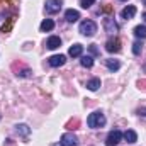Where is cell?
<instances>
[{
  "label": "cell",
  "instance_id": "6da1fadb",
  "mask_svg": "<svg viewBox=\"0 0 146 146\" xmlns=\"http://www.w3.org/2000/svg\"><path fill=\"white\" fill-rule=\"evenodd\" d=\"M87 124H88V127H94V129L102 127L106 124V115L102 112H94L87 117Z\"/></svg>",
  "mask_w": 146,
  "mask_h": 146
},
{
  "label": "cell",
  "instance_id": "7a4b0ae2",
  "mask_svg": "<svg viewBox=\"0 0 146 146\" xmlns=\"http://www.w3.org/2000/svg\"><path fill=\"white\" fill-rule=\"evenodd\" d=\"M80 33L88 37L94 36L97 33V24L94 21H83V22H80Z\"/></svg>",
  "mask_w": 146,
  "mask_h": 146
},
{
  "label": "cell",
  "instance_id": "3957f363",
  "mask_svg": "<svg viewBox=\"0 0 146 146\" xmlns=\"http://www.w3.org/2000/svg\"><path fill=\"white\" fill-rule=\"evenodd\" d=\"M44 7H46V12H48V14H56V12L61 10L63 2H61V0H46Z\"/></svg>",
  "mask_w": 146,
  "mask_h": 146
},
{
  "label": "cell",
  "instance_id": "277c9868",
  "mask_svg": "<svg viewBox=\"0 0 146 146\" xmlns=\"http://www.w3.org/2000/svg\"><path fill=\"white\" fill-rule=\"evenodd\" d=\"M121 139H122V133L121 131H110L109 134H107V139H106V145L107 146H115L121 143Z\"/></svg>",
  "mask_w": 146,
  "mask_h": 146
},
{
  "label": "cell",
  "instance_id": "5b68a950",
  "mask_svg": "<svg viewBox=\"0 0 146 146\" xmlns=\"http://www.w3.org/2000/svg\"><path fill=\"white\" fill-rule=\"evenodd\" d=\"M48 63H49L51 66H54V68L63 66V65L66 63V56H65V54H54V56L48 58Z\"/></svg>",
  "mask_w": 146,
  "mask_h": 146
},
{
  "label": "cell",
  "instance_id": "8992f818",
  "mask_svg": "<svg viewBox=\"0 0 146 146\" xmlns=\"http://www.w3.org/2000/svg\"><path fill=\"white\" fill-rule=\"evenodd\" d=\"M61 145L63 146H78V139H76V136L72 134V133H65L61 136Z\"/></svg>",
  "mask_w": 146,
  "mask_h": 146
},
{
  "label": "cell",
  "instance_id": "52a82bcc",
  "mask_svg": "<svg viewBox=\"0 0 146 146\" xmlns=\"http://www.w3.org/2000/svg\"><path fill=\"white\" fill-rule=\"evenodd\" d=\"M106 49H107L109 53H119V51H121V41H119L117 37L109 39V41L106 42Z\"/></svg>",
  "mask_w": 146,
  "mask_h": 146
},
{
  "label": "cell",
  "instance_id": "ba28073f",
  "mask_svg": "<svg viewBox=\"0 0 146 146\" xmlns=\"http://www.w3.org/2000/svg\"><path fill=\"white\" fill-rule=\"evenodd\" d=\"M134 15H136V7H134V5H127L126 9H122V10H121V17H122V19H126V21L133 19Z\"/></svg>",
  "mask_w": 146,
  "mask_h": 146
},
{
  "label": "cell",
  "instance_id": "9c48e42d",
  "mask_svg": "<svg viewBox=\"0 0 146 146\" xmlns=\"http://www.w3.org/2000/svg\"><path fill=\"white\" fill-rule=\"evenodd\" d=\"M104 27H106V33H109V34H114V33H117L119 31V26L114 22V19H106L104 21Z\"/></svg>",
  "mask_w": 146,
  "mask_h": 146
},
{
  "label": "cell",
  "instance_id": "30bf717a",
  "mask_svg": "<svg viewBox=\"0 0 146 146\" xmlns=\"http://www.w3.org/2000/svg\"><path fill=\"white\" fill-rule=\"evenodd\" d=\"M60 46H61V39L58 36L48 37V41H46V48H48V49H56V48H60Z\"/></svg>",
  "mask_w": 146,
  "mask_h": 146
},
{
  "label": "cell",
  "instance_id": "8fae6325",
  "mask_svg": "<svg viewBox=\"0 0 146 146\" xmlns=\"http://www.w3.org/2000/svg\"><path fill=\"white\" fill-rule=\"evenodd\" d=\"M65 19H66L68 22H76V21L80 19V12H78V10H73V9H68V10L65 12Z\"/></svg>",
  "mask_w": 146,
  "mask_h": 146
},
{
  "label": "cell",
  "instance_id": "7c38bea8",
  "mask_svg": "<svg viewBox=\"0 0 146 146\" xmlns=\"http://www.w3.org/2000/svg\"><path fill=\"white\" fill-rule=\"evenodd\" d=\"M39 29H41V33H49V31H53V29H54V22H53L51 19H44V21L41 22Z\"/></svg>",
  "mask_w": 146,
  "mask_h": 146
},
{
  "label": "cell",
  "instance_id": "4fadbf2b",
  "mask_svg": "<svg viewBox=\"0 0 146 146\" xmlns=\"http://www.w3.org/2000/svg\"><path fill=\"white\" fill-rule=\"evenodd\" d=\"M82 53H83V46L82 44H73L72 48L68 49V54L72 56V58H76V56H82Z\"/></svg>",
  "mask_w": 146,
  "mask_h": 146
},
{
  "label": "cell",
  "instance_id": "5bb4252c",
  "mask_svg": "<svg viewBox=\"0 0 146 146\" xmlns=\"http://www.w3.org/2000/svg\"><path fill=\"white\" fill-rule=\"evenodd\" d=\"M122 138H124V139H126L127 143H131V145L138 141V134H136V133H134L133 129H127V131H126V133L122 134Z\"/></svg>",
  "mask_w": 146,
  "mask_h": 146
},
{
  "label": "cell",
  "instance_id": "9a60e30c",
  "mask_svg": "<svg viewBox=\"0 0 146 146\" xmlns=\"http://www.w3.org/2000/svg\"><path fill=\"white\" fill-rule=\"evenodd\" d=\"M15 131H17V134H21V136H29V134H31V129H29V126H26V124H17V126H15Z\"/></svg>",
  "mask_w": 146,
  "mask_h": 146
},
{
  "label": "cell",
  "instance_id": "2e32d148",
  "mask_svg": "<svg viewBox=\"0 0 146 146\" xmlns=\"http://www.w3.org/2000/svg\"><path fill=\"white\" fill-rule=\"evenodd\" d=\"M134 36L138 39H146V26H136L134 27Z\"/></svg>",
  "mask_w": 146,
  "mask_h": 146
},
{
  "label": "cell",
  "instance_id": "e0dca14e",
  "mask_svg": "<svg viewBox=\"0 0 146 146\" xmlns=\"http://www.w3.org/2000/svg\"><path fill=\"white\" fill-rule=\"evenodd\" d=\"M99 87H100V80H99V78H92V80L87 82V88L92 90V92H95Z\"/></svg>",
  "mask_w": 146,
  "mask_h": 146
},
{
  "label": "cell",
  "instance_id": "ac0fdd59",
  "mask_svg": "<svg viewBox=\"0 0 146 146\" xmlns=\"http://www.w3.org/2000/svg\"><path fill=\"white\" fill-rule=\"evenodd\" d=\"M106 65H107V68H109L110 72H117L121 68V63L117 60H106Z\"/></svg>",
  "mask_w": 146,
  "mask_h": 146
},
{
  "label": "cell",
  "instance_id": "d6986e66",
  "mask_svg": "<svg viewBox=\"0 0 146 146\" xmlns=\"http://www.w3.org/2000/svg\"><path fill=\"white\" fill-rule=\"evenodd\" d=\"M80 63H82V66H85V68H92V66H94V58H92V56H82Z\"/></svg>",
  "mask_w": 146,
  "mask_h": 146
},
{
  "label": "cell",
  "instance_id": "ffe728a7",
  "mask_svg": "<svg viewBox=\"0 0 146 146\" xmlns=\"http://www.w3.org/2000/svg\"><path fill=\"white\" fill-rule=\"evenodd\" d=\"M94 3H95V0H80L82 9H88V7H92Z\"/></svg>",
  "mask_w": 146,
  "mask_h": 146
},
{
  "label": "cell",
  "instance_id": "44dd1931",
  "mask_svg": "<svg viewBox=\"0 0 146 146\" xmlns=\"http://www.w3.org/2000/svg\"><path fill=\"white\" fill-rule=\"evenodd\" d=\"M141 49H143L141 42H134V44H133V53H134V54H139V53H141Z\"/></svg>",
  "mask_w": 146,
  "mask_h": 146
},
{
  "label": "cell",
  "instance_id": "7402d4cb",
  "mask_svg": "<svg viewBox=\"0 0 146 146\" xmlns=\"http://www.w3.org/2000/svg\"><path fill=\"white\" fill-rule=\"evenodd\" d=\"M88 49H90V53H92L94 56H97V54H99V49H97V46H95V44H90V46H88Z\"/></svg>",
  "mask_w": 146,
  "mask_h": 146
},
{
  "label": "cell",
  "instance_id": "603a6c76",
  "mask_svg": "<svg viewBox=\"0 0 146 146\" xmlns=\"http://www.w3.org/2000/svg\"><path fill=\"white\" fill-rule=\"evenodd\" d=\"M139 114H141V115H146V109H141L139 110Z\"/></svg>",
  "mask_w": 146,
  "mask_h": 146
},
{
  "label": "cell",
  "instance_id": "cb8c5ba5",
  "mask_svg": "<svg viewBox=\"0 0 146 146\" xmlns=\"http://www.w3.org/2000/svg\"><path fill=\"white\" fill-rule=\"evenodd\" d=\"M143 19H145V21H146V12H145V14H143Z\"/></svg>",
  "mask_w": 146,
  "mask_h": 146
},
{
  "label": "cell",
  "instance_id": "d4e9b609",
  "mask_svg": "<svg viewBox=\"0 0 146 146\" xmlns=\"http://www.w3.org/2000/svg\"><path fill=\"white\" fill-rule=\"evenodd\" d=\"M53 146H63V145H53Z\"/></svg>",
  "mask_w": 146,
  "mask_h": 146
},
{
  "label": "cell",
  "instance_id": "484cf974",
  "mask_svg": "<svg viewBox=\"0 0 146 146\" xmlns=\"http://www.w3.org/2000/svg\"><path fill=\"white\" fill-rule=\"evenodd\" d=\"M122 2H126V0H122Z\"/></svg>",
  "mask_w": 146,
  "mask_h": 146
},
{
  "label": "cell",
  "instance_id": "4316f807",
  "mask_svg": "<svg viewBox=\"0 0 146 146\" xmlns=\"http://www.w3.org/2000/svg\"><path fill=\"white\" fill-rule=\"evenodd\" d=\"M145 3H146V0H145Z\"/></svg>",
  "mask_w": 146,
  "mask_h": 146
}]
</instances>
